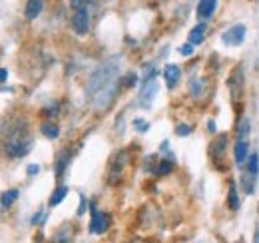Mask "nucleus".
Instances as JSON below:
<instances>
[{"mask_svg": "<svg viewBox=\"0 0 259 243\" xmlns=\"http://www.w3.org/2000/svg\"><path fill=\"white\" fill-rule=\"evenodd\" d=\"M118 70H120V56H112V58H108L106 62H102L96 70L92 72V76H90V80L86 84L88 98H94L104 86H108L110 82H114L116 76H118Z\"/></svg>", "mask_w": 259, "mask_h": 243, "instance_id": "f257e3e1", "label": "nucleus"}, {"mask_svg": "<svg viewBox=\"0 0 259 243\" xmlns=\"http://www.w3.org/2000/svg\"><path fill=\"white\" fill-rule=\"evenodd\" d=\"M32 148V138L26 128H14L4 144V150L10 157H24Z\"/></svg>", "mask_w": 259, "mask_h": 243, "instance_id": "f03ea898", "label": "nucleus"}, {"mask_svg": "<svg viewBox=\"0 0 259 243\" xmlns=\"http://www.w3.org/2000/svg\"><path fill=\"white\" fill-rule=\"evenodd\" d=\"M116 94H118V80L110 82L108 86H104V88L94 96V108H96L98 112H104V110L110 108V104L114 102Z\"/></svg>", "mask_w": 259, "mask_h": 243, "instance_id": "7ed1b4c3", "label": "nucleus"}, {"mask_svg": "<svg viewBox=\"0 0 259 243\" xmlns=\"http://www.w3.org/2000/svg\"><path fill=\"white\" fill-rule=\"evenodd\" d=\"M72 28L78 36H86L90 32V12L88 10H74L72 14Z\"/></svg>", "mask_w": 259, "mask_h": 243, "instance_id": "20e7f679", "label": "nucleus"}, {"mask_svg": "<svg viewBox=\"0 0 259 243\" xmlns=\"http://www.w3.org/2000/svg\"><path fill=\"white\" fill-rule=\"evenodd\" d=\"M108 227H110V215L94 210V213H92V221H90V233L102 235V233L108 231Z\"/></svg>", "mask_w": 259, "mask_h": 243, "instance_id": "39448f33", "label": "nucleus"}, {"mask_svg": "<svg viewBox=\"0 0 259 243\" xmlns=\"http://www.w3.org/2000/svg\"><path fill=\"white\" fill-rule=\"evenodd\" d=\"M222 38H224V42L229 44V46H239L243 42V38H245V26L243 24H235V26L227 28Z\"/></svg>", "mask_w": 259, "mask_h": 243, "instance_id": "423d86ee", "label": "nucleus"}, {"mask_svg": "<svg viewBox=\"0 0 259 243\" xmlns=\"http://www.w3.org/2000/svg\"><path fill=\"white\" fill-rule=\"evenodd\" d=\"M180 76H182L180 66H176V64H167V66H165V70H163V78H165V84H167V88H169V90L178 86Z\"/></svg>", "mask_w": 259, "mask_h": 243, "instance_id": "0eeeda50", "label": "nucleus"}, {"mask_svg": "<svg viewBox=\"0 0 259 243\" xmlns=\"http://www.w3.org/2000/svg\"><path fill=\"white\" fill-rule=\"evenodd\" d=\"M233 155H235V164L237 166H243V161L249 155V142L247 140H237V144L233 148Z\"/></svg>", "mask_w": 259, "mask_h": 243, "instance_id": "6e6552de", "label": "nucleus"}, {"mask_svg": "<svg viewBox=\"0 0 259 243\" xmlns=\"http://www.w3.org/2000/svg\"><path fill=\"white\" fill-rule=\"evenodd\" d=\"M215 6H218V0H199L197 2V16L203 20L211 18V14L215 12Z\"/></svg>", "mask_w": 259, "mask_h": 243, "instance_id": "1a4fd4ad", "label": "nucleus"}, {"mask_svg": "<svg viewBox=\"0 0 259 243\" xmlns=\"http://www.w3.org/2000/svg\"><path fill=\"white\" fill-rule=\"evenodd\" d=\"M158 92V82L152 78V80H148L146 84H144V90H142V98H140V104L142 106H148L150 102H152V98H154V94Z\"/></svg>", "mask_w": 259, "mask_h": 243, "instance_id": "9d476101", "label": "nucleus"}, {"mask_svg": "<svg viewBox=\"0 0 259 243\" xmlns=\"http://www.w3.org/2000/svg\"><path fill=\"white\" fill-rule=\"evenodd\" d=\"M42 8H44V0H28L26 2V18L28 20H34L40 12H42Z\"/></svg>", "mask_w": 259, "mask_h": 243, "instance_id": "9b49d317", "label": "nucleus"}, {"mask_svg": "<svg viewBox=\"0 0 259 243\" xmlns=\"http://www.w3.org/2000/svg\"><path fill=\"white\" fill-rule=\"evenodd\" d=\"M40 132H42L48 140H56V138L60 136V128H58L54 122H44V124L40 126Z\"/></svg>", "mask_w": 259, "mask_h": 243, "instance_id": "f8f14e48", "label": "nucleus"}, {"mask_svg": "<svg viewBox=\"0 0 259 243\" xmlns=\"http://www.w3.org/2000/svg\"><path fill=\"white\" fill-rule=\"evenodd\" d=\"M68 164H70V152H68V150H62V152L58 153V157H56V168H54V172H56L58 178L64 174Z\"/></svg>", "mask_w": 259, "mask_h": 243, "instance_id": "ddd939ff", "label": "nucleus"}, {"mask_svg": "<svg viewBox=\"0 0 259 243\" xmlns=\"http://www.w3.org/2000/svg\"><path fill=\"white\" fill-rule=\"evenodd\" d=\"M16 199H18V189H8V191H4L2 197H0V206H2V210H8Z\"/></svg>", "mask_w": 259, "mask_h": 243, "instance_id": "4468645a", "label": "nucleus"}, {"mask_svg": "<svg viewBox=\"0 0 259 243\" xmlns=\"http://www.w3.org/2000/svg\"><path fill=\"white\" fill-rule=\"evenodd\" d=\"M227 204H229V210L237 212L239 210V193H237V185L231 182L229 185V195H227Z\"/></svg>", "mask_w": 259, "mask_h": 243, "instance_id": "2eb2a0df", "label": "nucleus"}, {"mask_svg": "<svg viewBox=\"0 0 259 243\" xmlns=\"http://www.w3.org/2000/svg\"><path fill=\"white\" fill-rule=\"evenodd\" d=\"M66 195H68V187H66V185L56 187L54 193H52V197H50V208H56L58 204H62V199H64Z\"/></svg>", "mask_w": 259, "mask_h": 243, "instance_id": "dca6fc26", "label": "nucleus"}, {"mask_svg": "<svg viewBox=\"0 0 259 243\" xmlns=\"http://www.w3.org/2000/svg\"><path fill=\"white\" fill-rule=\"evenodd\" d=\"M205 38V24H197L194 30L190 32V42L192 44H201Z\"/></svg>", "mask_w": 259, "mask_h": 243, "instance_id": "f3484780", "label": "nucleus"}, {"mask_svg": "<svg viewBox=\"0 0 259 243\" xmlns=\"http://www.w3.org/2000/svg\"><path fill=\"white\" fill-rule=\"evenodd\" d=\"M249 132H251V122L249 118H243L237 126V140H247Z\"/></svg>", "mask_w": 259, "mask_h": 243, "instance_id": "a211bd4d", "label": "nucleus"}, {"mask_svg": "<svg viewBox=\"0 0 259 243\" xmlns=\"http://www.w3.org/2000/svg\"><path fill=\"white\" fill-rule=\"evenodd\" d=\"M227 148V136L226 134H222L215 142H213V148H211V152L218 153V157H224V152H226Z\"/></svg>", "mask_w": 259, "mask_h": 243, "instance_id": "6ab92c4d", "label": "nucleus"}, {"mask_svg": "<svg viewBox=\"0 0 259 243\" xmlns=\"http://www.w3.org/2000/svg\"><path fill=\"white\" fill-rule=\"evenodd\" d=\"M247 174H249V176H253V178H257V174H259V155L257 153H251V155H249Z\"/></svg>", "mask_w": 259, "mask_h": 243, "instance_id": "aec40b11", "label": "nucleus"}, {"mask_svg": "<svg viewBox=\"0 0 259 243\" xmlns=\"http://www.w3.org/2000/svg\"><path fill=\"white\" fill-rule=\"evenodd\" d=\"M92 2H94V0H72L70 6H72V10H88V6H90Z\"/></svg>", "mask_w": 259, "mask_h": 243, "instance_id": "412c9836", "label": "nucleus"}, {"mask_svg": "<svg viewBox=\"0 0 259 243\" xmlns=\"http://www.w3.org/2000/svg\"><path fill=\"white\" fill-rule=\"evenodd\" d=\"M176 134H178V136H190V134H192V126H188V124H180V126L176 128Z\"/></svg>", "mask_w": 259, "mask_h": 243, "instance_id": "4be33fe9", "label": "nucleus"}, {"mask_svg": "<svg viewBox=\"0 0 259 243\" xmlns=\"http://www.w3.org/2000/svg\"><path fill=\"white\" fill-rule=\"evenodd\" d=\"M134 126H136V130H140V132H148V128H150V124L146 120H140V118H136L134 120Z\"/></svg>", "mask_w": 259, "mask_h": 243, "instance_id": "5701e85b", "label": "nucleus"}, {"mask_svg": "<svg viewBox=\"0 0 259 243\" xmlns=\"http://www.w3.org/2000/svg\"><path fill=\"white\" fill-rule=\"evenodd\" d=\"M169 172H171V164L163 159L162 164H160V170H158V176H165V174H169Z\"/></svg>", "mask_w": 259, "mask_h": 243, "instance_id": "b1692460", "label": "nucleus"}, {"mask_svg": "<svg viewBox=\"0 0 259 243\" xmlns=\"http://www.w3.org/2000/svg\"><path fill=\"white\" fill-rule=\"evenodd\" d=\"M180 54H182V56H192V54H194V44H192V42H190V44H184V46L180 48Z\"/></svg>", "mask_w": 259, "mask_h": 243, "instance_id": "393cba45", "label": "nucleus"}, {"mask_svg": "<svg viewBox=\"0 0 259 243\" xmlns=\"http://www.w3.org/2000/svg\"><path fill=\"white\" fill-rule=\"evenodd\" d=\"M201 90H203V88H201V80H194V82H192V94H194L195 98H199V96H201Z\"/></svg>", "mask_w": 259, "mask_h": 243, "instance_id": "a878e982", "label": "nucleus"}, {"mask_svg": "<svg viewBox=\"0 0 259 243\" xmlns=\"http://www.w3.org/2000/svg\"><path fill=\"white\" fill-rule=\"evenodd\" d=\"M136 80H138V76H136V74H128V76H126V86H134V84H136Z\"/></svg>", "mask_w": 259, "mask_h": 243, "instance_id": "bb28decb", "label": "nucleus"}, {"mask_svg": "<svg viewBox=\"0 0 259 243\" xmlns=\"http://www.w3.org/2000/svg\"><path fill=\"white\" fill-rule=\"evenodd\" d=\"M38 172H40V166H36V164L28 166V176H36Z\"/></svg>", "mask_w": 259, "mask_h": 243, "instance_id": "cd10ccee", "label": "nucleus"}, {"mask_svg": "<svg viewBox=\"0 0 259 243\" xmlns=\"http://www.w3.org/2000/svg\"><path fill=\"white\" fill-rule=\"evenodd\" d=\"M6 78H8L6 68H0V84H4V82H6Z\"/></svg>", "mask_w": 259, "mask_h": 243, "instance_id": "c85d7f7f", "label": "nucleus"}, {"mask_svg": "<svg viewBox=\"0 0 259 243\" xmlns=\"http://www.w3.org/2000/svg\"><path fill=\"white\" fill-rule=\"evenodd\" d=\"M255 243H259V227H257V231H255Z\"/></svg>", "mask_w": 259, "mask_h": 243, "instance_id": "c756f323", "label": "nucleus"}]
</instances>
